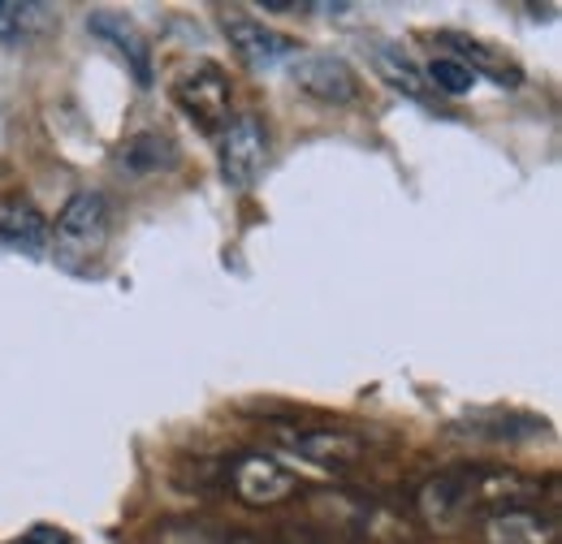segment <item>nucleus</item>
<instances>
[{"label":"nucleus","mask_w":562,"mask_h":544,"mask_svg":"<svg viewBox=\"0 0 562 544\" xmlns=\"http://www.w3.org/2000/svg\"><path fill=\"white\" fill-rule=\"evenodd\" d=\"M269 437L285 454H294L299 463L321 467V472H355L372 454L368 437L351 432V428H269Z\"/></svg>","instance_id":"6"},{"label":"nucleus","mask_w":562,"mask_h":544,"mask_svg":"<svg viewBox=\"0 0 562 544\" xmlns=\"http://www.w3.org/2000/svg\"><path fill=\"white\" fill-rule=\"evenodd\" d=\"M109 238H113V204L104 191H78L70 204L57 212L53 251H57L61 269L91 272V264H100Z\"/></svg>","instance_id":"3"},{"label":"nucleus","mask_w":562,"mask_h":544,"mask_svg":"<svg viewBox=\"0 0 562 544\" xmlns=\"http://www.w3.org/2000/svg\"><path fill=\"white\" fill-rule=\"evenodd\" d=\"M290 78L303 95L321 100V104H351L359 100V73L351 69L347 57H334V53H299Z\"/></svg>","instance_id":"8"},{"label":"nucleus","mask_w":562,"mask_h":544,"mask_svg":"<svg viewBox=\"0 0 562 544\" xmlns=\"http://www.w3.org/2000/svg\"><path fill=\"white\" fill-rule=\"evenodd\" d=\"M35 4H18V0H0V44H18L26 35Z\"/></svg>","instance_id":"18"},{"label":"nucleus","mask_w":562,"mask_h":544,"mask_svg":"<svg viewBox=\"0 0 562 544\" xmlns=\"http://www.w3.org/2000/svg\"><path fill=\"white\" fill-rule=\"evenodd\" d=\"M173 100H178V109L200 131H221L229 122V78H225V69L212 66V61L195 66L191 73H182L178 87H173Z\"/></svg>","instance_id":"7"},{"label":"nucleus","mask_w":562,"mask_h":544,"mask_svg":"<svg viewBox=\"0 0 562 544\" xmlns=\"http://www.w3.org/2000/svg\"><path fill=\"white\" fill-rule=\"evenodd\" d=\"M0 242L22 251V256L48 251V216L35 207L31 195H22V191L0 195Z\"/></svg>","instance_id":"11"},{"label":"nucleus","mask_w":562,"mask_h":544,"mask_svg":"<svg viewBox=\"0 0 562 544\" xmlns=\"http://www.w3.org/2000/svg\"><path fill=\"white\" fill-rule=\"evenodd\" d=\"M160 544H225V532L187 523V528H165V532H160Z\"/></svg>","instance_id":"19"},{"label":"nucleus","mask_w":562,"mask_h":544,"mask_svg":"<svg viewBox=\"0 0 562 544\" xmlns=\"http://www.w3.org/2000/svg\"><path fill=\"white\" fill-rule=\"evenodd\" d=\"M113 165H117L122 173H131V178H143V173H160V169H173V165H178V147L169 143V135L139 131V135H131L126 143H122V147H117Z\"/></svg>","instance_id":"15"},{"label":"nucleus","mask_w":562,"mask_h":544,"mask_svg":"<svg viewBox=\"0 0 562 544\" xmlns=\"http://www.w3.org/2000/svg\"><path fill=\"white\" fill-rule=\"evenodd\" d=\"M424 82H428L432 91H441V95H468V91L476 87V73L468 66H459L454 57H432V61L424 66Z\"/></svg>","instance_id":"17"},{"label":"nucleus","mask_w":562,"mask_h":544,"mask_svg":"<svg viewBox=\"0 0 562 544\" xmlns=\"http://www.w3.org/2000/svg\"><path fill=\"white\" fill-rule=\"evenodd\" d=\"M312 519L321 523V532L342 536L359 544H412L416 523L376 492H355V488H321L307 497Z\"/></svg>","instance_id":"2"},{"label":"nucleus","mask_w":562,"mask_h":544,"mask_svg":"<svg viewBox=\"0 0 562 544\" xmlns=\"http://www.w3.org/2000/svg\"><path fill=\"white\" fill-rule=\"evenodd\" d=\"M269 156H273V135H269V126H265L260 113H238L234 122L221 126V151H216V160H221V182L229 191H238V195L251 191L265 178Z\"/></svg>","instance_id":"5"},{"label":"nucleus","mask_w":562,"mask_h":544,"mask_svg":"<svg viewBox=\"0 0 562 544\" xmlns=\"http://www.w3.org/2000/svg\"><path fill=\"white\" fill-rule=\"evenodd\" d=\"M372 69L394 87V91H403L407 100H428L432 95V87L424 82V69L403 53V48H394V44H372Z\"/></svg>","instance_id":"16"},{"label":"nucleus","mask_w":562,"mask_h":544,"mask_svg":"<svg viewBox=\"0 0 562 544\" xmlns=\"http://www.w3.org/2000/svg\"><path fill=\"white\" fill-rule=\"evenodd\" d=\"M87 31H91V35H100V39H109V44L117 48V57L126 61V69L135 73V82H139V87H151V82H156L151 48H147V39L139 35V26H135L126 13L95 9V13L87 18Z\"/></svg>","instance_id":"10"},{"label":"nucleus","mask_w":562,"mask_h":544,"mask_svg":"<svg viewBox=\"0 0 562 544\" xmlns=\"http://www.w3.org/2000/svg\"><path fill=\"white\" fill-rule=\"evenodd\" d=\"M441 44L450 48L446 57H454L459 66H468L472 73L493 78L497 87H519V82H524V69L515 66L506 53H497L493 44H481V39H472V35H459V31H446Z\"/></svg>","instance_id":"14"},{"label":"nucleus","mask_w":562,"mask_h":544,"mask_svg":"<svg viewBox=\"0 0 562 544\" xmlns=\"http://www.w3.org/2000/svg\"><path fill=\"white\" fill-rule=\"evenodd\" d=\"M26 544H70V532L66 528H53V523H35L26 532Z\"/></svg>","instance_id":"20"},{"label":"nucleus","mask_w":562,"mask_h":544,"mask_svg":"<svg viewBox=\"0 0 562 544\" xmlns=\"http://www.w3.org/2000/svg\"><path fill=\"white\" fill-rule=\"evenodd\" d=\"M490 544H559V523L541 506H519L485 519Z\"/></svg>","instance_id":"12"},{"label":"nucleus","mask_w":562,"mask_h":544,"mask_svg":"<svg viewBox=\"0 0 562 544\" xmlns=\"http://www.w3.org/2000/svg\"><path fill=\"white\" fill-rule=\"evenodd\" d=\"M225 35H229V48L238 53V61L256 73H269L281 61H290L299 53V44L290 35H281L273 26L247 18V13H225Z\"/></svg>","instance_id":"9"},{"label":"nucleus","mask_w":562,"mask_h":544,"mask_svg":"<svg viewBox=\"0 0 562 544\" xmlns=\"http://www.w3.org/2000/svg\"><path fill=\"white\" fill-rule=\"evenodd\" d=\"M454 437H472V441H506V445H515V441H537V437H546V419H537V415H506V410H476L472 419H463V423H454L450 428Z\"/></svg>","instance_id":"13"},{"label":"nucleus","mask_w":562,"mask_h":544,"mask_svg":"<svg viewBox=\"0 0 562 544\" xmlns=\"http://www.w3.org/2000/svg\"><path fill=\"white\" fill-rule=\"evenodd\" d=\"M221 488H229L243 506H281L290 497L303 492V479L294 476L285 463H278L273 454H260V450H243V454H229L221 458Z\"/></svg>","instance_id":"4"},{"label":"nucleus","mask_w":562,"mask_h":544,"mask_svg":"<svg viewBox=\"0 0 562 544\" xmlns=\"http://www.w3.org/2000/svg\"><path fill=\"white\" fill-rule=\"evenodd\" d=\"M519 506H541V479L497 463H454L416 488L412 514L428 532H459Z\"/></svg>","instance_id":"1"}]
</instances>
